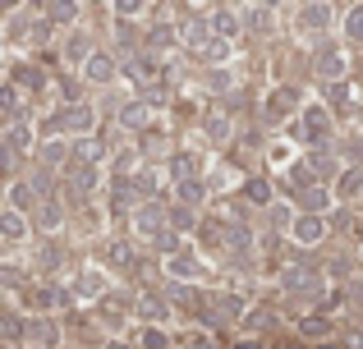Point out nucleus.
Instances as JSON below:
<instances>
[{
	"label": "nucleus",
	"instance_id": "39448f33",
	"mask_svg": "<svg viewBox=\"0 0 363 349\" xmlns=\"http://www.w3.org/2000/svg\"><path fill=\"white\" fill-rule=\"evenodd\" d=\"M303 125H308V134H303V138H322V134H327V125H331V115L322 106H313L308 115H303Z\"/></svg>",
	"mask_w": 363,
	"mask_h": 349
},
{
	"label": "nucleus",
	"instance_id": "b1692460",
	"mask_svg": "<svg viewBox=\"0 0 363 349\" xmlns=\"http://www.w3.org/2000/svg\"><path fill=\"white\" fill-rule=\"evenodd\" d=\"M212 28H216V33H235V18H230V14H216Z\"/></svg>",
	"mask_w": 363,
	"mask_h": 349
},
{
	"label": "nucleus",
	"instance_id": "0eeeda50",
	"mask_svg": "<svg viewBox=\"0 0 363 349\" xmlns=\"http://www.w3.org/2000/svg\"><path fill=\"white\" fill-rule=\"evenodd\" d=\"M294 234H299V239H318L322 221H318V216H303V221H294Z\"/></svg>",
	"mask_w": 363,
	"mask_h": 349
},
{
	"label": "nucleus",
	"instance_id": "aec40b11",
	"mask_svg": "<svg viewBox=\"0 0 363 349\" xmlns=\"http://www.w3.org/2000/svg\"><path fill=\"white\" fill-rule=\"evenodd\" d=\"M18 336H23V326H18V317H5V341H9V345H14V341H18Z\"/></svg>",
	"mask_w": 363,
	"mask_h": 349
},
{
	"label": "nucleus",
	"instance_id": "ddd939ff",
	"mask_svg": "<svg viewBox=\"0 0 363 349\" xmlns=\"http://www.w3.org/2000/svg\"><path fill=\"white\" fill-rule=\"evenodd\" d=\"M350 37H354V42H363V5L350 9Z\"/></svg>",
	"mask_w": 363,
	"mask_h": 349
},
{
	"label": "nucleus",
	"instance_id": "4468645a",
	"mask_svg": "<svg viewBox=\"0 0 363 349\" xmlns=\"http://www.w3.org/2000/svg\"><path fill=\"white\" fill-rule=\"evenodd\" d=\"M285 285H290V290L308 285V267H290V271H285Z\"/></svg>",
	"mask_w": 363,
	"mask_h": 349
},
{
	"label": "nucleus",
	"instance_id": "f03ea898",
	"mask_svg": "<svg viewBox=\"0 0 363 349\" xmlns=\"http://www.w3.org/2000/svg\"><path fill=\"white\" fill-rule=\"evenodd\" d=\"M318 74L322 79H345V60H340L336 46H322L318 51Z\"/></svg>",
	"mask_w": 363,
	"mask_h": 349
},
{
	"label": "nucleus",
	"instance_id": "1a4fd4ad",
	"mask_svg": "<svg viewBox=\"0 0 363 349\" xmlns=\"http://www.w3.org/2000/svg\"><path fill=\"white\" fill-rule=\"evenodd\" d=\"M299 331L308 336V341H318V336H327V331H331V322H322V317H308V322H303Z\"/></svg>",
	"mask_w": 363,
	"mask_h": 349
},
{
	"label": "nucleus",
	"instance_id": "20e7f679",
	"mask_svg": "<svg viewBox=\"0 0 363 349\" xmlns=\"http://www.w3.org/2000/svg\"><path fill=\"white\" fill-rule=\"evenodd\" d=\"M65 129H74V134H88V129H92V110H88V106H69V110H65Z\"/></svg>",
	"mask_w": 363,
	"mask_h": 349
},
{
	"label": "nucleus",
	"instance_id": "f257e3e1",
	"mask_svg": "<svg viewBox=\"0 0 363 349\" xmlns=\"http://www.w3.org/2000/svg\"><path fill=\"white\" fill-rule=\"evenodd\" d=\"M179 42L194 46V51L203 55L207 46H212V42H207V23H203V18H184V23H179Z\"/></svg>",
	"mask_w": 363,
	"mask_h": 349
},
{
	"label": "nucleus",
	"instance_id": "bb28decb",
	"mask_svg": "<svg viewBox=\"0 0 363 349\" xmlns=\"http://www.w3.org/2000/svg\"><path fill=\"white\" fill-rule=\"evenodd\" d=\"M111 349H129V345H111Z\"/></svg>",
	"mask_w": 363,
	"mask_h": 349
},
{
	"label": "nucleus",
	"instance_id": "6ab92c4d",
	"mask_svg": "<svg viewBox=\"0 0 363 349\" xmlns=\"http://www.w3.org/2000/svg\"><path fill=\"white\" fill-rule=\"evenodd\" d=\"M65 55H69V60H79V55H88V42H83V37H74V42H69V51H65ZM88 60H92V55H88Z\"/></svg>",
	"mask_w": 363,
	"mask_h": 349
},
{
	"label": "nucleus",
	"instance_id": "a878e982",
	"mask_svg": "<svg viewBox=\"0 0 363 349\" xmlns=\"http://www.w3.org/2000/svg\"><path fill=\"white\" fill-rule=\"evenodd\" d=\"M235 349H262V345H257V341H240V345H235Z\"/></svg>",
	"mask_w": 363,
	"mask_h": 349
},
{
	"label": "nucleus",
	"instance_id": "6e6552de",
	"mask_svg": "<svg viewBox=\"0 0 363 349\" xmlns=\"http://www.w3.org/2000/svg\"><path fill=\"white\" fill-rule=\"evenodd\" d=\"M0 225H5V239L9 244L23 239V221H18V212H5V221H0Z\"/></svg>",
	"mask_w": 363,
	"mask_h": 349
},
{
	"label": "nucleus",
	"instance_id": "9b49d317",
	"mask_svg": "<svg viewBox=\"0 0 363 349\" xmlns=\"http://www.w3.org/2000/svg\"><path fill=\"white\" fill-rule=\"evenodd\" d=\"M147 115H152V110L138 101V106H129V110H124V125H133V129H138V125H147Z\"/></svg>",
	"mask_w": 363,
	"mask_h": 349
},
{
	"label": "nucleus",
	"instance_id": "f3484780",
	"mask_svg": "<svg viewBox=\"0 0 363 349\" xmlns=\"http://www.w3.org/2000/svg\"><path fill=\"white\" fill-rule=\"evenodd\" d=\"M152 248H161V253H175V248H179V239H175V234H166V230H161L157 239H152Z\"/></svg>",
	"mask_w": 363,
	"mask_h": 349
},
{
	"label": "nucleus",
	"instance_id": "dca6fc26",
	"mask_svg": "<svg viewBox=\"0 0 363 349\" xmlns=\"http://www.w3.org/2000/svg\"><path fill=\"white\" fill-rule=\"evenodd\" d=\"M248 198H253V202H267V198H272V188H267L262 179H248Z\"/></svg>",
	"mask_w": 363,
	"mask_h": 349
},
{
	"label": "nucleus",
	"instance_id": "f8f14e48",
	"mask_svg": "<svg viewBox=\"0 0 363 349\" xmlns=\"http://www.w3.org/2000/svg\"><path fill=\"white\" fill-rule=\"evenodd\" d=\"M79 156H83V161H97V156H101V138H83V143H79Z\"/></svg>",
	"mask_w": 363,
	"mask_h": 349
},
{
	"label": "nucleus",
	"instance_id": "393cba45",
	"mask_svg": "<svg viewBox=\"0 0 363 349\" xmlns=\"http://www.w3.org/2000/svg\"><path fill=\"white\" fill-rule=\"evenodd\" d=\"M33 336H37V341H55V331L46 322H33Z\"/></svg>",
	"mask_w": 363,
	"mask_h": 349
},
{
	"label": "nucleus",
	"instance_id": "9d476101",
	"mask_svg": "<svg viewBox=\"0 0 363 349\" xmlns=\"http://www.w3.org/2000/svg\"><path fill=\"white\" fill-rule=\"evenodd\" d=\"M138 225H143V230H157V225H161V212H157V202H147V207L138 212Z\"/></svg>",
	"mask_w": 363,
	"mask_h": 349
},
{
	"label": "nucleus",
	"instance_id": "a211bd4d",
	"mask_svg": "<svg viewBox=\"0 0 363 349\" xmlns=\"http://www.w3.org/2000/svg\"><path fill=\"white\" fill-rule=\"evenodd\" d=\"M5 110H9V115H18V110H23V106H18V88H14V83L5 88Z\"/></svg>",
	"mask_w": 363,
	"mask_h": 349
},
{
	"label": "nucleus",
	"instance_id": "5701e85b",
	"mask_svg": "<svg viewBox=\"0 0 363 349\" xmlns=\"http://www.w3.org/2000/svg\"><path fill=\"white\" fill-rule=\"evenodd\" d=\"M143 349H166V336H161V331H147V336H143Z\"/></svg>",
	"mask_w": 363,
	"mask_h": 349
},
{
	"label": "nucleus",
	"instance_id": "412c9836",
	"mask_svg": "<svg viewBox=\"0 0 363 349\" xmlns=\"http://www.w3.org/2000/svg\"><path fill=\"white\" fill-rule=\"evenodd\" d=\"M46 14H51V18H74L79 9H74V5H46Z\"/></svg>",
	"mask_w": 363,
	"mask_h": 349
},
{
	"label": "nucleus",
	"instance_id": "2eb2a0df",
	"mask_svg": "<svg viewBox=\"0 0 363 349\" xmlns=\"http://www.w3.org/2000/svg\"><path fill=\"white\" fill-rule=\"evenodd\" d=\"M60 221H65V212H60L55 202H46V207H42V225H51V230H55Z\"/></svg>",
	"mask_w": 363,
	"mask_h": 349
},
{
	"label": "nucleus",
	"instance_id": "423d86ee",
	"mask_svg": "<svg viewBox=\"0 0 363 349\" xmlns=\"http://www.w3.org/2000/svg\"><path fill=\"white\" fill-rule=\"evenodd\" d=\"M203 202V184L198 179H179V207H198Z\"/></svg>",
	"mask_w": 363,
	"mask_h": 349
},
{
	"label": "nucleus",
	"instance_id": "4be33fe9",
	"mask_svg": "<svg viewBox=\"0 0 363 349\" xmlns=\"http://www.w3.org/2000/svg\"><path fill=\"white\" fill-rule=\"evenodd\" d=\"M359 188H363V175H345V179H340V193H359Z\"/></svg>",
	"mask_w": 363,
	"mask_h": 349
},
{
	"label": "nucleus",
	"instance_id": "7ed1b4c3",
	"mask_svg": "<svg viewBox=\"0 0 363 349\" xmlns=\"http://www.w3.org/2000/svg\"><path fill=\"white\" fill-rule=\"evenodd\" d=\"M111 74H116L111 55H106V51H92V60H88V79H92V83H106Z\"/></svg>",
	"mask_w": 363,
	"mask_h": 349
},
{
	"label": "nucleus",
	"instance_id": "cd10ccee",
	"mask_svg": "<svg viewBox=\"0 0 363 349\" xmlns=\"http://www.w3.org/2000/svg\"><path fill=\"white\" fill-rule=\"evenodd\" d=\"M322 349H331V345H322Z\"/></svg>",
	"mask_w": 363,
	"mask_h": 349
}]
</instances>
